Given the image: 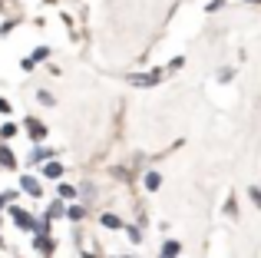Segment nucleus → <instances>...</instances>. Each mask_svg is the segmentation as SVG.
Instances as JSON below:
<instances>
[{
	"instance_id": "nucleus-1",
	"label": "nucleus",
	"mask_w": 261,
	"mask_h": 258,
	"mask_svg": "<svg viewBox=\"0 0 261 258\" xmlns=\"http://www.w3.org/2000/svg\"><path fill=\"white\" fill-rule=\"evenodd\" d=\"M7 215H10V222L17 225V232H27V235H37L40 232V219L33 212H27V209H20L17 202L7 205Z\"/></svg>"
},
{
	"instance_id": "nucleus-2",
	"label": "nucleus",
	"mask_w": 261,
	"mask_h": 258,
	"mask_svg": "<svg viewBox=\"0 0 261 258\" xmlns=\"http://www.w3.org/2000/svg\"><path fill=\"white\" fill-rule=\"evenodd\" d=\"M33 252L40 258H53L57 255V239H53V232H37L33 235Z\"/></svg>"
},
{
	"instance_id": "nucleus-3",
	"label": "nucleus",
	"mask_w": 261,
	"mask_h": 258,
	"mask_svg": "<svg viewBox=\"0 0 261 258\" xmlns=\"http://www.w3.org/2000/svg\"><path fill=\"white\" fill-rule=\"evenodd\" d=\"M23 129H27V136H30V142H33V146H43V139L50 136V129L40 123L37 116H23Z\"/></svg>"
},
{
	"instance_id": "nucleus-4",
	"label": "nucleus",
	"mask_w": 261,
	"mask_h": 258,
	"mask_svg": "<svg viewBox=\"0 0 261 258\" xmlns=\"http://www.w3.org/2000/svg\"><path fill=\"white\" fill-rule=\"evenodd\" d=\"M162 76H166V73H162L159 66H155V70H149V73H133V76H129V86L149 90V86H159V83H162Z\"/></svg>"
},
{
	"instance_id": "nucleus-5",
	"label": "nucleus",
	"mask_w": 261,
	"mask_h": 258,
	"mask_svg": "<svg viewBox=\"0 0 261 258\" xmlns=\"http://www.w3.org/2000/svg\"><path fill=\"white\" fill-rule=\"evenodd\" d=\"M20 192H27L30 199H43V182H40V175L23 172L20 175Z\"/></svg>"
},
{
	"instance_id": "nucleus-6",
	"label": "nucleus",
	"mask_w": 261,
	"mask_h": 258,
	"mask_svg": "<svg viewBox=\"0 0 261 258\" xmlns=\"http://www.w3.org/2000/svg\"><path fill=\"white\" fill-rule=\"evenodd\" d=\"M63 172H66L63 162L50 159V162H43V166H40V182H60V179H63Z\"/></svg>"
},
{
	"instance_id": "nucleus-7",
	"label": "nucleus",
	"mask_w": 261,
	"mask_h": 258,
	"mask_svg": "<svg viewBox=\"0 0 261 258\" xmlns=\"http://www.w3.org/2000/svg\"><path fill=\"white\" fill-rule=\"evenodd\" d=\"M99 225L109 228V232H122V225H126V219L116 212H99Z\"/></svg>"
},
{
	"instance_id": "nucleus-8",
	"label": "nucleus",
	"mask_w": 261,
	"mask_h": 258,
	"mask_svg": "<svg viewBox=\"0 0 261 258\" xmlns=\"http://www.w3.org/2000/svg\"><path fill=\"white\" fill-rule=\"evenodd\" d=\"M50 159H57V152H53V149H46V146H37L27 162H30V166H43V162H50Z\"/></svg>"
},
{
	"instance_id": "nucleus-9",
	"label": "nucleus",
	"mask_w": 261,
	"mask_h": 258,
	"mask_svg": "<svg viewBox=\"0 0 261 258\" xmlns=\"http://www.w3.org/2000/svg\"><path fill=\"white\" fill-rule=\"evenodd\" d=\"M57 199L70 205V202H76V199H80V189H76V186H70V182H60V186H57Z\"/></svg>"
},
{
	"instance_id": "nucleus-10",
	"label": "nucleus",
	"mask_w": 261,
	"mask_h": 258,
	"mask_svg": "<svg viewBox=\"0 0 261 258\" xmlns=\"http://www.w3.org/2000/svg\"><path fill=\"white\" fill-rule=\"evenodd\" d=\"M83 219H86V205H83V202H70V205H66V222L80 225Z\"/></svg>"
},
{
	"instance_id": "nucleus-11",
	"label": "nucleus",
	"mask_w": 261,
	"mask_h": 258,
	"mask_svg": "<svg viewBox=\"0 0 261 258\" xmlns=\"http://www.w3.org/2000/svg\"><path fill=\"white\" fill-rule=\"evenodd\" d=\"M0 169H17V152L7 142H0Z\"/></svg>"
},
{
	"instance_id": "nucleus-12",
	"label": "nucleus",
	"mask_w": 261,
	"mask_h": 258,
	"mask_svg": "<svg viewBox=\"0 0 261 258\" xmlns=\"http://www.w3.org/2000/svg\"><path fill=\"white\" fill-rule=\"evenodd\" d=\"M43 219H66V202H60V199H53L50 205H46V212H43Z\"/></svg>"
},
{
	"instance_id": "nucleus-13",
	"label": "nucleus",
	"mask_w": 261,
	"mask_h": 258,
	"mask_svg": "<svg viewBox=\"0 0 261 258\" xmlns=\"http://www.w3.org/2000/svg\"><path fill=\"white\" fill-rule=\"evenodd\" d=\"M162 258H178V255H182V242H178V239H166V242H162V252H159Z\"/></svg>"
},
{
	"instance_id": "nucleus-14",
	"label": "nucleus",
	"mask_w": 261,
	"mask_h": 258,
	"mask_svg": "<svg viewBox=\"0 0 261 258\" xmlns=\"http://www.w3.org/2000/svg\"><path fill=\"white\" fill-rule=\"evenodd\" d=\"M122 232H126V239H129V245H142V228L139 225H122Z\"/></svg>"
},
{
	"instance_id": "nucleus-15",
	"label": "nucleus",
	"mask_w": 261,
	"mask_h": 258,
	"mask_svg": "<svg viewBox=\"0 0 261 258\" xmlns=\"http://www.w3.org/2000/svg\"><path fill=\"white\" fill-rule=\"evenodd\" d=\"M142 186H146V192H155V189L162 186V175H159V172L152 169V172H146V179H142Z\"/></svg>"
},
{
	"instance_id": "nucleus-16",
	"label": "nucleus",
	"mask_w": 261,
	"mask_h": 258,
	"mask_svg": "<svg viewBox=\"0 0 261 258\" xmlns=\"http://www.w3.org/2000/svg\"><path fill=\"white\" fill-rule=\"evenodd\" d=\"M17 133H20L17 123H4V126H0V139H13Z\"/></svg>"
},
{
	"instance_id": "nucleus-17",
	"label": "nucleus",
	"mask_w": 261,
	"mask_h": 258,
	"mask_svg": "<svg viewBox=\"0 0 261 258\" xmlns=\"http://www.w3.org/2000/svg\"><path fill=\"white\" fill-rule=\"evenodd\" d=\"M46 57H50V46H37V50L30 53V60H33V63H40V60H46Z\"/></svg>"
},
{
	"instance_id": "nucleus-18",
	"label": "nucleus",
	"mask_w": 261,
	"mask_h": 258,
	"mask_svg": "<svg viewBox=\"0 0 261 258\" xmlns=\"http://www.w3.org/2000/svg\"><path fill=\"white\" fill-rule=\"evenodd\" d=\"M225 215H228V219H238V202H235V195L225 202Z\"/></svg>"
},
{
	"instance_id": "nucleus-19",
	"label": "nucleus",
	"mask_w": 261,
	"mask_h": 258,
	"mask_svg": "<svg viewBox=\"0 0 261 258\" xmlns=\"http://www.w3.org/2000/svg\"><path fill=\"white\" fill-rule=\"evenodd\" d=\"M37 99H40L43 106H53V96H50V90H40V93H37Z\"/></svg>"
},
{
	"instance_id": "nucleus-20",
	"label": "nucleus",
	"mask_w": 261,
	"mask_h": 258,
	"mask_svg": "<svg viewBox=\"0 0 261 258\" xmlns=\"http://www.w3.org/2000/svg\"><path fill=\"white\" fill-rule=\"evenodd\" d=\"M10 113H13L10 99H4V96H0V116H10Z\"/></svg>"
},
{
	"instance_id": "nucleus-21",
	"label": "nucleus",
	"mask_w": 261,
	"mask_h": 258,
	"mask_svg": "<svg viewBox=\"0 0 261 258\" xmlns=\"http://www.w3.org/2000/svg\"><path fill=\"white\" fill-rule=\"evenodd\" d=\"M231 76H235V70H231V66H225V70L222 73H218V80H222V83H228V80Z\"/></svg>"
},
{
	"instance_id": "nucleus-22",
	"label": "nucleus",
	"mask_w": 261,
	"mask_h": 258,
	"mask_svg": "<svg viewBox=\"0 0 261 258\" xmlns=\"http://www.w3.org/2000/svg\"><path fill=\"white\" fill-rule=\"evenodd\" d=\"M33 66H37V63H33V60H30V57H23V60H20V70H23V73H30V70H33Z\"/></svg>"
},
{
	"instance_id": "nucleus-23",
	"label": "nucleus",
	"mask_w": 261,
	"mask_h": 258,
	"mask_svg": "<svg viewBox=\"0 0 261 258\" xmlns=\"http://www.w3.org/2000/svg\"><path fill=\"white\" fill-rule=\"evenodd\" d=\"M178 66H185V57H172V63H169V70H178Z\"/></svg>"
},
{
	"instance_id": "nucleus-24",
	"label": "nucleus",
	"mask_w": 261,
	"mask_h": 258,
	"mask_svg": "<svg viewBox=\"0 0 261 258\" xmlns=\"http://www.w3.org/2000/svg\"><path fill=\"white\" fill-rule=\"evenodd\" d=\"M222 7H225V0H212V4H208V13H215V10H222Z\"/></svg>"
},
{
	"instance_id": "nucleus-25",
	"label": "nucleus",
	"mask_w": 261,
	"mask_h": 258,
	"mask_svg": "<svg viewBox=\"0 0 261 258\" xmlns=\"http://www.w3.org/2000/svg\"><path fill=\"white\" fill-rule=\"evenodd\" d=\"M251 202H255V205H261V189H258V186L251 189Z\"/></svg>"
},
{
	"instance_id": "nucleus-26",
	"label": "nucleus",
	"mask_w": 261,
	"mask_h": 258,
	"mask_svg": "<svg viewBox=\"0 0 261 258\" xmlns=\"http://www.w3.org/2000/svg\"><path fill=\"white\" fill-rule=\"evenodd\" d=\"M119 258H136V255H119Z\"/></svg>"
},
{
	"instance_id": "nucleus-27",
	"label": "nucleus",
	"mask_w": 261,
	"mask_h": 258,
	"mask_svg": "<svg viewBox=\"0 0 261 258\" xmlns=\"http://www.w3.org/2000/svg\"><path fill=\"white\" fill-rule=\"evenodd\" d=\"M4 245H7V242H4V239H0V248H4Z\"/></svg>"
},
{
	"instance_id": "nucleus-28",
	"label": "nucleus",
	"mask_w": 261,
	"mask_h": 258,
	"mask_svg": "<svg viewBox=\"0 0 261 258\" xmlns=\"http://www.w3.org/2000/svg\"><path fill=\"white\" fill-rule=\"evenodd\" d=\"M248 4H261V0H248Z\"/></svg>"
},
{
	"instance_id": "nucleus-29",
	"label": "nucleus",
	"mask_w": 261,
	"mask_h": 258,
	"mask_svg": "<svg viewBox=\"0 0 261 258\" xmlns=\"http://www.w3.org/2000/svg\"><path fill=\"white\" fill-rule=\"evenodd\" d=\"M0 225H4V215H0Z\"/></svg>"
},
{
	"instance_id": "nucleus-30",
	"label": "nucleus",
	"mask_w": 261,
	"mask_h": 258,
	"mask_svg": "<svg viewBox=\"0 0 261 258\" xmlns=\"http://www.w3.org/2000/svg\"><path fill=\"white\" fill-rule=\"evenodd\" d=\"M159 258H162V255H159Z\"/></svg>"
}]
</instances>
